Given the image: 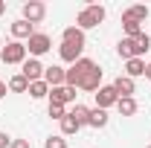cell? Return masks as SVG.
<instances>
[{
	"label": "cell",
	"instance_id": "25",
	"mask_svg": "<svg viewBox=\"0 0 151 148\" xmlns=\"http://www.w3.org/2000/svg\"><path fill=\"white\" fill-rule=\"evenodd\" d=\"M44 148H67V139H64V137H50V139L44 142Z\"/></svg>",
	"mask_w": 151,
	"mask_h": 148
},
{
	"label": "cell",
	"instance_id": "18",
	"mask_svg": "<svg viewBox=\"0 0 151 148\" xmlns=\"http://www.w3.org/2000/svg\"><path fill=\"white\" fill-rule=\"evenodd\" d=\"M87 125H90V128H105V125H108V111H102V108L90 111V119H87Z\"/></svg>",
	"mask_w": 151,
	"mask_h": 148
},
{
	"label": "cell",
	"instance_id": "24",
	"mask_svg": "<svg viewBox=\"0 0 151 148\" xmlns=\"http://www.w3.org/2000/svg\"><path fill=\"white\" fill-rule=\"evenodd\" d=\"M125 12H128L131 18H137L139 23H142V20L148 18V6H131V9H125Z\"/></svg>",
	"mask_w": 151,
	"mask_h": 148
},
{
	"label": "cell",
	"instance_id": "15",
	"mask_svg": "<svg viewBox=\"0 0 151 148\" xmlns=\"http://www.w3.org/2000/svg\"><path fill=\"white\" fill-rule=\"evenodd\" d=\"M12 35L15 38H26V41H29V38L35 35V29H32V23H29V20H15V23H12Z\"/></svg>",
	"mask_w": 151,
	"mask_h": 148
},
{
	"label": "cell",
	"instance_id": "17",
	"mask_svg": "<svg viewBox=\"0 0 151 148\" xmlns=\"http://www.w3.org/2000/svg\"><path fill=\"white\" fill-rule=\"evenodd\" d=\"M125 73H128V78L145 75V61H142V58H131V61H125Z\"/></svg>",
	"mask_w": 151,
	"mask_h": 148
},
{
	"label": "cell",
	"instance_id": "11",
	"mask_svg": "<svg viewBox=\"0 0 151 148\" xmlns=\"http://www.w3.org/2000/svg\"><path fill=\"white\" fill-rule=\"evenodd\" d=\"M64 78H67V70H61V67H47V70H44V81H47L50 87H61Z\"/></svg>",
	"mask_w": 151,
	"mask_h": 148
},
{
	"label": "cell",
	"instance_id": "1",
	"mask_svg": "<svg viewBox=\"0 0 151 148\" xmlns=\"http://www.w3.org/2000/svg\"><path fill=\"white\" fill-rule=\"evenodd\" d=\"M151 50V38L142 32V35H137V38H122L119 44H116V52L125 58V61H131V58H139V55H145Z\"/></svg>",
	"mask_w": 151,
	"mask_h": 148
},
{
	"label": "cell",
	"instance_id": "22",
	"mask_svg": "<svg viewBox=\"0 0 151 148\" xmlns=\"http://www.w3.org/2000/svg\"><path fill=\"white\" fill-rule=\"evenodd\" d=\"M9 90L12 93H23V90H29V81H26L23 75H12V78H9Z\"/></svg>",
	"mask_w": 151,
	"mask_h": 148
},
{
	"label": "cell",
	"instance_id": "29",
	"mask_svg": "<svg viewBox=\"0 0 151 148\" xmlns=\"http://www.w3.org/2000/svg\"><path fill=\"white\" fill-rule=\"evenodd\" d=\"M3 96H6V84L0 81V99H3Z\"/></svg>",
	"mask_w": 151,
	"mask_h": 148
},
{
	"label": "cell",
	"instance_id": "5",
	"mask_svg": "<svg viewBox=\"0 0 151 148\" xmlns=\"http://www.w3.org/2000/svg\"><path fill=\"white\" fill-rule=\"evenodd\" d=\"M52 50V41H50V35H44V32H35V35L26 41V52L32 58H41L44 52H50Z\"/></svg>",
	"mask_w": 151,
	"mask_h": 148
},
{
	"label": "cell",
	"instance_id": "27",
	"mask_svg": "<svg viewBox=\"0 0 151 148\" xmlns=\"http://www.w3.org/2000/svg\"><path fill=\"white\" fill-rule=\"evenodd\" d=\"M9 148H29V142H26V139H12Z\"/></svg>",
	"mask_w": 151,
	"mask_h": 148
},
{
	"label": "cell",
	"instance_id": "31",
	"mask_svg": "<svg viewBox=\"0 0 151 148\" xmlns=\"http://www.w3.org/2000/svg\"><path fill=\"white\" fill-rule=\"evenodd\" d=\"M3 12H6V3H3V0H0V15H3Z\"/></svg>",
	"mask_w": 151,
	"mask_h": 148
},
{
	"label": "cell",
	"instance_id": "13",
	"mask_svg": "<svg viewBox=\"0 0 151 148\" xmlns=\"http://www.w3.org/2000/svg\"><path fill=\"white\" fill-rule=\"evenodd\" d=\"M81 50H84V47H73V44H61L58 55H61V61H67V64H76V61L81 58Z\"/></svg>",
	"mask_w": 151,
	"mask_h": 148
},
{
	"label": "cell",
	"instance_id": "16",
	"mask_svg": "<svg viewBox=\"0 0 151 148\" xmlns=\"http://www.w3.org/2000/svg\"><path fill=\"white\" fill-rule=\"evenodd\" d=\"M61 38H64V44H73V47H84V32H81L78 26H67Z\"/></svg>",
	"mask_w": 151,
	"mask_h": 148
},
{
	"label": "cell",
	"instance_id": "2",
	"mask_svg": "<svg viewBox=\"0 0 151 148\" xmlns=\"http://www.w3.org/2000/svg\"><path fill=\"white\" fill-rule=\"evenodd\" d=\"M102 20H105V9H102L99 3H90V6H84V9L78 12L76 23H78V29L84 32V29H93V26H99Z\"/></svg>",
	"mask_w": 151,
	"mask_h": 148
},
{
	"label": "cell",
	"instance_id": "14",
	"mask_svg": "<svg viewBox=\"0 0 151 148\" xmlns=\"http://www.w3.org/2000/svg\"><path fill=\"white\" fill-rule=\"evenodd\" d=\"M122 26H125V38H137V35H142V26H139V20L131 18L128 12H122Z\"/></svg>",
	"mask_w": 151,
	"mask_h": 148
},
{
	"label": "cell",
	"instance_id": "21",
	"mask_svg": "<svg viewBox=\"0 0 151 148\" xmlns=\"http://www.w3.org/2000/svg\"><path fill=\"white\" fill-rule=\"evenodd\" d=\"M70 116H73L78 125H87V119H90V108H84V105H76L73 111H70Z\"/></svg>",
	"mask_w": 151,
	"mask_h": 148
},
{
	"label": "cell",
	"instance_id": "30",
	"mask_svg": "<svg viewBox=\"0 0 151 148\" xmlns=\"http://www.w3.org/2000/svg\"><path fill=\"white\" fill-rule=\"evenodd\" d=\"M145 78H151V64H145Z\"/></svg>",
	"mask_w": 151,
	"mask_h": 148
},
{
	"label": "cell",
	"instance_id": "8",
	"mask_svg": "<svg viewBox=\"0 0 151 148\" xmlns=\"http://www.w3.org/2000/svg\"><path fill=\"white\" fill-rule=\"evenodd\" d=\"M93 96H96V108H102V111L119 102V93L113 90V84H102V87H99Z\"/></svg>",
	"mask_w": 151,
	"mask_h": 148
},
{
	"label": "cell",
	"instance_id": "19",
	"mask_svg": "<svg viewBox=\"0 0 151 148\" xmlns=\"http://www.w3.org/2000/svg\"><path fill=\"white\" fill-rule=\"evenodd\" d=\"M29 96H32V99H44V96H50V84H47L44 78H41V81H32V84H29Z\"/></svg>",
	"mask_w": 151,
	"mask_h": 148
},
{
	"label": "cell",
	"instance_id": "32",
	"mask_svg": "<svg viewBox=\"0 0 151 148\" xmlns=\"http://www.w3.org/2000/svg\"><path fill=\"white\" fill-rule=\"evenodd\" d=\"M0 50H3V41H0Z\"/></svg>",
	"mask_w": 151,
	"mask_h": 148
},
{
	"label": "cell",
	"instance_id": "10",
	"mask_svg": "<svg viewBox=\"0 0 151 148\" xmlns=\"http://www.w3.org/2000/svg\"><path fill=\"white\" fill-rule=\"evenodd\" d=\"M76 102V90L61 84V87H50V105H70Z\"/></svg>",
	"mask_w": 151,
	"mask_h": 148
},
{
	"label": "cell",
	"instance_id": "6",
	"mask_svg": "<svg viewBox=\"0 0 151 148\" xmlns=\"http://www.w3.org/2000/svg\"><path fill=\"white\" fill-rule=\"evenodd\" d=\"M78 87H81V90H87V93H96L99 87H102V67H99V64H93L87 73L81 75Z\"/></svg>",
	"mask_w": 151,
	"mask_h": 148
},
{
	"label": "cell",
	"instance_id": "26",
	"mask_svg": "<svg viewBox=\"0 0 151 148\" xmlns=\"http://www.w3.org/2000/svg\"><path fill=\"white\" fill-rule=\"evenodd\" d=\"M50 116H52V119H58V122H61V119L67 116V111H64V105H50Z\"/></svg>",
	"mask_w": 151,
	"mask_h": 148
},
{
	"label": "cell",
	"instance_id": "4",
	"mask_svg": "<svg viewBox=\"0 0 151 148\" xmlns=\"http://www.w3.org/2000/svg\"><path fill=\"white\" fill-rule=\"evenodd\" d=\"M93 64H96V61H90V58H78L76 64H70V70H67V78H64V84L76 90V87H78V81H81V75L87 73V70H90Z\"/></svg>",
	"mask_w": 151,
	"mask_h": 148
},
{
	"label": "cell",
	"instance_id": "33",
	"mask_svg": "<svg viewBox=\"0 0 151 148\" xmlns=\"http://www.w3.org/2000/svg\"><path fill=\"white\" fill-rule=\"evenodd\" d=\"M148 148H151V145H148Z\"/></svg>",
	"mask_w": 151,
	"mask_h": 148
},
{
	"label": "cell",
	"instance_id": "23",
	"mask_svg": "<svg viewBox=\"0 0 151 148\" xmlns=\"http://www.w3.org/2000/svg\"><path fill=\"white\" fill-rule=\"evenodd\" d=\"M81 128V125H78V122H76L73 116H70V113H67V116H64V119H61V134H67V137H70V134H76V131Z\"/></svg>",
	"mask_w": 151,
	"mask_h": 148
},
{
	"label": "cell",
	"instance_id": "28",
	"mask_svg": "<svg viewBox=\"0 0 151 148\" xmlns=\"http://www.w3.org/2000/svg\"><path fill=\"white\" fill-rule=\"evenodd\" d=\"M9 145H12V139H9V137L0 131V148H9Z\"/></svg>",
	"mask_w": 151,
	"mask_h": 148
},
{
	"label": "cell",
	"instance_id": "7",
	"mask_svg": "<svg viewBox=\"0 0 151 148\" xmlns=\"http://www.w3.org/2000/svg\"><path fill=\"white\" fill-rule=\"evenodd\" d=\"M44 15H47V6H44L41 0H29V3H23V20H29L32 26L41 23Z\"/></svg>",
	"mask_w": 151,
	"mask_h": 148
},
{
	"label": "cell",
	"instance_id": "12",
	"mask_svg": "<svg viewBox=\"0 0 151 148\" xmlns=\"http://www.w3.org/2000/svg\"><path fill=\"white\" fill-rule=\"evenodd\" d=\"M113 90L119 93V99H128V96H134V78H128V75H119V78L113 81Z\"/></svg>",
	"mask_w": 151,
	"mask_h": 148
},
{
	"label": "cell",
	"instance_id": "9",
	"mask_svg": "<svg viewBox=\"0 0 151 148\" xmlns=\"http://www.w3.org/2000/svg\"><path fill=\"white\" fill-rule=\"evenodd\" d=\"M44 70H47V67H44L38 58H29V61H23V70H20V75H23V78L32 84V81H41V78H44Z\"/></svg>",
	"mask_w": 151,
	"mask_h": 148
},
{
	"label": "cell",
	"instance_id": "20",
	"mask_svg": "<svg viewBox=\"0 0 151 148\" xmlns=\"http://www.w3.org/2000/svg\"><path fill=\"white\" fill-rule=\"evenodd\" d=\"M116 108H119V113H122V116H134V113H137V99H134V96L119 99V102H116Z\"/></svg>",
	"mask_w": 151,
	"mask_h": 148
},
{
	"label": "cell",
	"instance_id": "3",
	"mask_svg": "<svg viewBox=\"0 0 151 148\" xmlns=\"http://www.w3.org/2000/svg\"><path fill=\"white\" fill-rule=\"evenodd\" d=\"M26 61V44L20 41H12L0 50V64H23Z\"/></svg>",
	"mask_w": 151,
	"mask_h": 148
}]
</instances>
